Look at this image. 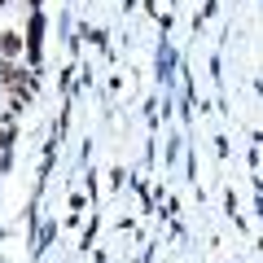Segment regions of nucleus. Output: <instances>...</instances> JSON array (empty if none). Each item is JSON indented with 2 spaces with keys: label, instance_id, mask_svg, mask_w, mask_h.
Masks as SVG:
<instances>
[{
  "label": "nucleus",
  "instance_id": "nucleus-1",
  "mask_svg": "<svg viewBox=\"0 0 263 263\" xmlns=\"http://www.w3.org/2000/svg\"><path fill=\"white\" fill-rule=\"evenodd\" d=\"M0 48H5V53H18L22 44H18V35H5V40H0Z\"/></svg>",
  "mask_w": 263,
  "mask_h": 263
}]
</instances>
